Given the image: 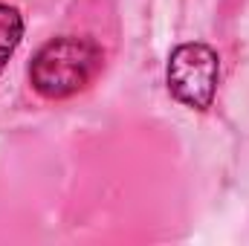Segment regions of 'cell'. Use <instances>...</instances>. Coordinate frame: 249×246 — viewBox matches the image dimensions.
Here are the masks:
<instances>
[{
    "label": "cell",
    "instance_id": "6da1fadb",
    "mask_svg": "<svg viewBox=\"0 0 249 246\" xmlns=\"http://www.w3.org/2000/svg\"><path fill=\"white\" fill-rule=\"evenodd\" d=\"M105 67L102 47L87 35H58L47 41L29 64V84L50 102L72 99L93 84Z\"/></svg>",
    "mask_w": 249,
    "mask_h": 246
},
{
    "label": "cell",
    "instance_id": "7a4b0ae2",
    "mask_svg": "<svg viewBox=\"0 0 249 246\" xmlns=\"http://www.w3.org/2000/svg\"><path fill=\"white\" fill-rule=\"evenodd\" d=\"M168 93L191 110H209L220 84V58L203 41H188L171 50L165 64Z\"/></svg>",
    "mask_w": 249,
    "mask_h": 246
},
{
    "label": "cell",
    "instance_id": "3957f363",
    "mask_svg": "<svg viewBox=\"0 0 249 246\" xmlns=\"http://www.w3.org/2000/svg\"><path fill=\"white\" fill-rule=\"evenodd\" d=\"M20 38H23V15H20V9L9 6V3H0V72L6 70L9 58L20 47Z\"/></svg>",
    "mask_w": 249,
    "mask_h": 246
}]
</instances>
